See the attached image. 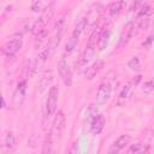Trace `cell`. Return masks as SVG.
Returning a JSON list of instances; mask_svg holds the SVG:
<instances>
[{
    "label": "cell",
    "instance_id": "obj_12",
    "mask_svg": "<svg viewBox=\"0 0 154 154\" xmlns=\"http://www.w3.org/2000/svg\"><path fill=\"white\" fill-rule=\"evenodd\" d=\"M130 141H131V137H130V135H122V136H119L112 144H111V147H109V149H108V153L109 154H117V153H119V152H122L128 144H130Z\"/></svg>",
    "mask_w": 154,
    "mask_h": 154
},
{
    "label": "cell",
    "instance_id": "obj_13",
    "mask_svg": "<svg viewBox=\"0 0 154 154\" xmlns=\"http://www.w3.org/2000/svg\"><path fill=\"white\" fill-rule=\"evenodd\" d=\"M105 124H106L105 116L103 114H100V113H96L93 117V119L90 120V131H91V134L99 135L103 130Z\"/></svg>",
    "mask_w": 154,
    "mask_h": 154
},
{
    "label": "cell",
    "instance_id": "obj_23",
    "mask_svg": "<svg viewBox=\"0 0 154 154\" xmlns=\"http://www.w3.org/2000/svg\"><path fill=\"white\" fill-rule=\"evenodd\" d=\"M54 143L53 138H52V135L51 132L47 134L46 138H45V144H43V149H42V153H49L52 152V144Z\"/></svg>",
    "mask_w": 154,
    "mask_h": 154
},
{
    "label": "cell",
    "instance_id": "obj_14",
    "mask_svg": "<svg viewBox=\"0 0 154 154\" xmlns=\"http://www.w3.org/2000/svg\"><path fill=\"white\" fill-rule=\"evenodd\" d=\"M105 66V61L103 60H101V59H97V60H95L90 66H88L87 69H85V78L87 79H93L100 71H101V69Z\"/></svg>",
    "mask_w": 154,
    "mask_h": 154
},
{
    "label": "cell",
    "instance_id": "obj_2",
    "mask_svg": "<svg viewBox=\"0 0 154 154\" xmlns=\"http://www.w3.org/2000/svg\"><path fill=\"white\" fill-rule=\"evenodd\" d=\"M22 46H23V36H22V34L17 32V34L12 35L10 37V40H7L2 45L1 52L6 57H13L22 48Z\"/></svg>",
    "mask_w": 154,
    "mask_h": 154
},
{
    "label": "cell",
    "instance_id": "obj_15",
    "mask_svg": "<svg viewBox=\"0 0 154 154\" xmlns=\"http://www.w3.org/2000/svg\"><path fill=\"white\" fill-rule=\"evenodd\" d=\"M54 0H34L31 5V10L34 12H45L46 10L51 8Z\"/></svg>",
    "mask_w": 154,
    "mask_h": 154
},
{
    "label": "cell",
    "instance_id": "obj_10",
    "mask_svg": "<svg viewBox=\"0 0 154 154\" xmlns=\"http://www.w3.org/2000/svg\"><path fill=\"white\" fill-rule=\"evenodd\" d=\"M26 85H28V79L26 78H23L18 82V84L14 89V93H13V103L14 105L19 106L24 101L25 93H26Z\"/></svg>",
    "mask_w": 154,
    "mask_h": 154
},
{
    "label": "cell",
    "instance_id": "obj_24",
    "mask_svg": "<svg viewBox=\"0 0 154 154\" xmlns=\"http://www.w3.org/2000/svg\"><path fill=\"white\" fill-rule=\"evenodd\" d=\"M142 90H143V93H152L153 90H154V76L149 79V81H147V82H144L143 83V85H142Z\"/></svg>",
    "mask_w": 154,
    "mask_h": 154
},
{
    "label": "cell",
    "instance_id": "obj_9",
    "mask_svg": "<svg viewBox=\"0 0 154 154\" xmlns=\"http://www.w3.org/2000/svg\"><path fill=\"white\" fill-rule=\"evenodd\" d=\"M111 34H112V24H111V22H107L106 24L102 25L101 34H100V37H99V41H97V49L100 52L103 51L107 47Z\"/></svg>",
    "mask_w": 154,
    "mask_h": 154
},
{
    "label": "cell",
    "instance_id": "obj_4",
    "mask_svg": "<svg viewBox=\"0 0 154 154\" xmlns=\"http://www.w3.org/2000/svg\"><path fill=\"white\" fill-rule=\"evenodd\" d=\"M153 13H154V8L150 5L142 6L140 12L137 13V17H136V22H135L136 28L138 30H144L149 25V22H150Z\"/></svg>",
    "mask_w": 154,
    "mask_h": 154
},
{
    "label": "cell",
    "instance_id": "obj_19",
    "mask_svg": "<svg viewBox=\"0 0 154 154\" xmlns=\"http://www.w3.org/2000/svg\"><path fill=\"white\" fill-rule=\"evenodd\" d=\"M148 149H147V146L138 142V143H135V144H131V147L128 149V153H135V154H141V153H146Z\"/></svg>",
    "mask_w": 154,
    "mask_h": 154
},
{
    "label": "cell",
    "instance_id": "obj_16",
    "mask_svg": "<svg viewBox=\"0 0 154 154\" xmlns=\"http://www.w3.org/2000/svg\"><path fill=\"white\" fill-rule=\"evenodd\" d=\"M124 6H125L124 0H117V1L112 2V4L108 6V13H109V16L117 17L118 14H120V12L123 11Z\"/></svg>",
    "mask_w": 154,
    "mask_h": 154
},
{
    "label": "cell",
    "instance_id": "obj_1",
    "mask_svg": "<svg viewBox=\"0 0 154 154\" xmlns=\"http://www.w3.org/2000/svg\"><path fill=\"white\" fill-rule=\"evenodd\" d=\"M141 79H142V76L138 75V76L132 77L129 82L125 83V85L122 88V90H120L119 94H118V97H117V101H116L117 106L122 107V106H125V105L128 103V101L130 100V97H131V95H132V91H134L135 88L140 84Z\"/></svg>",
    "mask_w": 154,
    "mask_h": 154
},
{
    "label": "cell",
    "instance_id": "obj_11",
    "mask_svg": "<svg viewBox=\"0 0 154 154\" xmlns=\"http://www.w3.org/2000/svg\"><path fill=\"white\" fill-rule=\"evenodd\" d=\"M135 29H136L135 22H129V23L124 26V29H123V31H122V34H120V37H119L118 48L124 47V46L130 41V38H131V37L134 36V34L136 32Z\"/></svg>",
    "mask_w": 154,
    "mask_h": 154
},
{
    "label": "cell",
    "instance_id": "obj_7",
    "mask_svg": "<svg viewBox=\"0 0 154 154\" xmlns=\"http://www.w3.org/2000/svg\"><path fill=\"white\" fill-rule=\"evenodd\" d=\"M112 94V84L109 83V81H103L96 91V103L97 105H103L106 103Z\"/></svg>",
    "mask_w": 154,
    "mask_h": 154
},
{
    "label": "cell",
    "instance_id": "obj_26",
    "mask_svg": "<svg viewBox=\"0 0 154 154\" xmlns=\"http://www.w3.org/2000/svg\"><path fill=\"white\" fill-rule=\"evenodd\" d=\"M144 1H146V0H134V1H132V6H131V10H132V11L138 10L140 7L143 6Z\"/></svg>",
    "mask_w": 154,
    "mask_h": 154
},
{
    "label": "cell",
    "instance_id": "obj_3",
    "mask_svg": "<svg viewBox=\"0 0 154 154\" xmlns=\"http://www.w3.org/2000/svg\"><path fill=\"white\" fill-rule=\"evenodd\" d=\"M58 97H59L58 85L51 87V89L48 91L47 100H46V106H45V117H46V119H49L55 113L57 105H58Z\"/></svg>",
    "mask_w": 154,
    "mask_h": 154
},
{
    "label": "cell",
    "instance_id": "obj_6",
    "mask_svg": "<svg viewBox=\"0 0 154 154\" xmlns=\"http://www.w3.org/2000/svg\"><path fill=\"white\" fill-rule=\"evenodd\" d=\"M52 14H53V11H52V7H51V8L46 10L42 13V16H40L37 19H35V22L32 23V26H31V34L34 36H37L41 31H43L47 28V23L52 18Z\"/></svg>",
    "mask_w": 154,
    "mask_h": 154
},
{
    "label": "cell",
    "instance_id": "obj_18",
    "mask_svg": "<svg viewBox=\"0 0 154 154\" xmlns=\"http://www.w3.org/2000/svg\"><path fill=\"white\" fill-rule=\"evenodd\" d=\"M52 79H53V73H52V71H46L45 75H43V77L41 78V82H40L41 91H43V90L51 84Z\"/></svg>",
    "mask_w": 154,
    "mask_h": 154
},
{
    "label": "cell",
    "instance_id": "obj_5",
    "mask_svg": "<svg viewBox=\"0 0 154 154\" xmlns=\"http://www.w3.org/2000/svg\"><path fill=\"white\" fill-rule=\"evenodd\" d=\"M65 123H66V119H65V116L61 111H58L55 114H54V118H53V123H52V129H51V135H52V138L53 141H58L61 135H63V131L65 129Z\"/></svg>",
    "mask_w": 154,
    "mask_h": 154
},
{
    "label": "cell",
    "instance_id": "obj_8",
    "mask_svg": "<svg viewBox=\"0 0 154 154\" xmlns=\"http://www.w3.org/2000/svg\"><path fill=\"white\" fill-rule=\"evenodd\" d=\"M58 72H59V76L61 78V81L64 82V84L66 87H70L71 83H72V72H71V69L67 64V61L65 60V58H61L58 63Z\"/></svg>",
    "mask_w": 154,
    "mask_h": 154
},
{
    "label": "cell",
    "instance_id": "obj_20",
    "mask_svg": "<svg viewBox=\"0 0 154 154\" xmlns=\"http://www.w3.org/2000/svg\"><path fill=\"white\" fill-rule=\"evenodd\" d=\"M16 146V136L13 132H7L5 137V147L8 150H13Z\"/></svg>",
    "mask_w": 154,
    "mask_h": 154
},
{
    "label": "cell",
    "instance_id": "obj_25",
    "mask_svg": "<svg viewBox=\"0 0 154 154\" xmlns=\"http://www.w3.org/2000/svg\"><path fill=\"white\" fill-rule=\"evenodd\" d=\"M128 66H129L132 71H137V70L140 69V59H138L137 57H132V58L129 60Z\"/></svg>",
    "mask_w": 154,
    "mask_h": 154
},
{
    "label": "cell",
    "instance_id": "obj_17",
    "mask_svg": "<svg viewBox=\"0 0 154 154\" xmlns=\"http://www.w3.org/2000/svg\"><path fill=\"white\" fill-rule=\"evenodd\" d=\"M87 25H88V17H83V18H81V19H79V22L76 24V26H75L73 31H72V36H75V37H77V38H79L81 34L84 31V29L87 28Z\"/></svg>",
    "mask_w": 154,
    "mask_h": 154
},
{
    "label": "cell",
    "instance_id": "obj_27",
    "mask_svg": "<svg viewBox=\"0 0 154 154\" xmlns=\"http://www.w3.org/2000/svg\"><path fill=\"white\" fill-rule=\"evenodd\" d=\"M153 40H154V34H152V35H149V36L147 37V40L143 42V46H144V47H149L150 43L153 42Z\"/></svg>",
    "mask_w": 154,
    "mask_h": 154
},
{
    "label": "cell",
    "instance_id": "obj_21",
    "mask_svg": "<svg viewBox=\"0 0 154 154\" xmlns=\"http://www.w3.org/2000/svg\"><path fill=\"white\" fill-rule=\"evenodd\" d=\"M77 43H78V38L71 35V37L67 40V42L65 45V53L70 54L71 52H73V49L77 47Z\"/></svg>",
    "mask_w": 154,
    "mask_h": 154
},
{
    "label": "cell",
    "instance_id": "obj_22",
    "mask_svg": "<svg viewBox=\"0 0 154 154\" xmlns=\"http://www.w3.org/2000/svg\"><path fill=\"white\" fill-rule=\"evenodd\" d=\"M47 36H48V29L46 28L43 31H41L37 36H35L36 38H35V47H40L45 41H46V38H47Z\"/></svg>",
    "mask_w": 154,
    "mask_h": 154
}]
</instances>
